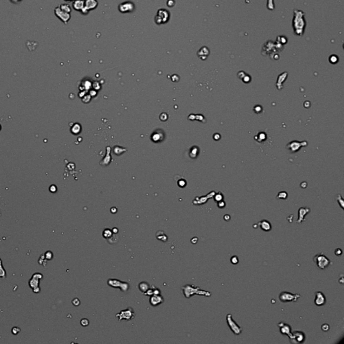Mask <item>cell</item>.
<instances>
[{"label":"cell","mask_w":344,"mask_h":344,"mask_svg":"<svg viewBox=\"0 0 344 344\" xmlns=\"http://www.w3.org/2000/svg\"><path fill=\"white\" fill-rule=\"evenodd\" d=\"M329 328H330V327H329V325L328 324H323V325L321 326L322 331H325V332L329 331Z\"/></svg>","instance_id":"34"},{"label":"cell","mask_w":344,"mask_h":344,"mask_svg":"<svg viewBox=\"0 0 344 344\" xmlns=\"http://www.w3.org/2000/svg\"><path fill=\"white\" fill-rule=\"evenodd\" d=\"M217 206H218V207L219 208H224L225 207V206H226L225 202L223 201V200H221L220 202H218Z\"/></svg>","instance_id":"31"},{"label":"cell","mask_w":344,"mask_h":344,"mask_svg":"<svg viewBox=\"0 0 344 344\" xmlns=\"http://www.w3.org/2000/svg\"><path fill=\"white\" fill-rule=\"evenodd\" d=\"M287 197H288V194L286 193V192H280L278 193L277 198L278 199L286 200V198H287Z\"/></svg>","instance_id":"26"},{"label":"cell","mask_w":344,"mask_h":344,"mask_svg":"<svg viewBox=\"0 0 344 344\" xmlns=\"http://www.w3.org/2000/svg\"><path fill=\"white\" fill-rule=\"evenodd\" d=\"M278 326L280 328V331L282 335H286L289 337L290 340H292L293 338L292 332L291 331V327L289 325L286 324L284 322H280L278 324Z\"/></svg>","instance_id":"10"},{"label":"cell","mask_w":344,"mask_h":344,"mask_svg":"<svg viewBox=\"0 0 344 344\" xmlns=\"http://www.w3.org/2000/svg\"><path fill=\"white\" fill-rule=\"evenodd\" d=\"M233 315L231 314H228L227 315V322L228 327L233 333L235 335H239L243 331V329L240 326L238 325L236 322L233 319Z\"/></svg>","instance_id":"7"},{"label":"cell","mask_w":344,"mask_h":344,"mask_svg":"<svg viewBox=\"0 0 344 344\" xmlns=\"http://www.w3.org/2000/svg\"><path fill=\"white\" fill-rule=\"evenodd\" d=\"M112 231L113 233H114V234H117L118 233V229L117 228H113L112 229Z\"/></svg>","instance_id":"39"},{"label":"cell","mask_w":344,"mask_h":344,"mask_svg":"<svg viewBox=\"0 0 344 344\" xmlns=\"http://www.w3.org/2000/svg\"><path fill=\"white\" fill-rule=\"evenodd\" d=\"M155 236L157 240L161 241L163 243L167 242L168 240V237L165 235V233L163 232V231H158L156 233Z\"/></svg>","instance_id":"19"},{"label":"cell","mask_w":344,"mask_h":344,"mask_svg":"<svg viewBox=\"0 0 344 344\" xmlns=\"http://www.w3.org/2000/svg\"><path fill=\"white\" fill-rule=\"evenodd\" d=\"M45 258L47 259H49V260H50V259H52V257H53V254H52V252L50 251H47V252H46L45 255Z\"/></svg>","instance_id":"30"},{"label":"cell","mask_w":344,"mask_h":344,"mask_svg":"<svg viewBox=\"0 0 344 344\" xmlns=\"http://www.w3.org/2000/svg\"><path fill=\"white\" fill-rule=\"evenodd\" d=\"M55 14L57 18H59L62 22L65 24H67L69 20L71 18V15L69 13H67L66 11H64L63 10L59 8V6L57 7L55 9Z\"/></svg>","instance_id":"8"},{"label":"cell","mask_w":344,"mask_h":344,"mask_svg":"<svg viewBox=\"0 0 344 344\" xmlns=\"http://www.w3.org/2000/svg\"><path fill=\"white\" fill-rule=\"evenodd\" d=\"M213 193H214V192H212V193H210V194H209L207 197H205V198H204V197H203V198H201V199L200 200H198V201H196H196H194L193 202V204H196V205H201V204L205 203L208 200V199L209 197H210H210H213V194H214Z\"/></svg>","instance_id":"21"},{"label":"cell","mask_w":344,"mask_h":344,"mask_svg":"<svg viewBox=\"0 0 344 344\" xmlns=\"http://www.w3.org/2000/svg\"><path fill=\"white\" fill-rule=\"evenodd\" d=\"M184 297L186 299H190L194 294L204 296V297H211V292L207 290H204L200 288L198 286H196L192 284H186L182 288Z\"/></svg>","instance_id":"1"},{"label":"cell","mask_w":344,"mask_h":344,"mask_svg":"<svg viewBox=\"0 0 344 344\" xmlns=\"http://www.w3.org/2000/svg\"><path fill=\"white\" fill-rule=\"evenodd\" d=\"M223 198H224V196H223V194L221 193V192H218L217 194H216L215 195V197H214V198H215V201L216 202H220L221 200H223Z\"/></svg>","instance_id":"25"},{"label":"cell","mask_w":344,"mask_h":344,"mask_svg":"<svg viewBox=\"0 0 344 344\" xmlns=\"http://www.w3.org/2000/svg\"><path fill=\"white\" fill-rule=\"evenodd\" d=\"M311 210L309 208L307 207H301L299 209V217L297 223H302L305 220V216H306L308 214H309Z\"/></svg>","instance_id":"15"},{"label":"cell","mask_w":344,"mask_h":344,"mask_svg":"<svg viewBox=\"0 0 344 344\" xmlns=\"http://www.w3.org/2000/svg\"><path fill=\"white\" fill-rule=\"evenodd\" d=\"M143 294H145V296H153V295H155V294H161V291L160 290L156 287L155 286H150V288H149L148 290L146 292L144 293Z\"/></svg>","instance_id":"17"},{"label":"cell","mask_w":344,"mask_h":344,"mask_svg":"<svg viewBox=\"0 0 344 344\" xmlns=\"http://www.w3.org/2000/svg\"><path fill=\"white\" fill-rule=\"evenodd\" d=\"M164 302V299L161 294H155L153 296H151L149 302L151 306L153 307H157L158 305Z\"/></svg>","instance_id":"14"},{"label":"cell","mask_w":344,"mask_h":344,"mask_svg":"<svg viewBox=\"0 0 344 344\" xmlns=\"http://www.w3.org/2000/svg\"><path fill=\"white\" fill-rule=\"evenodd\" d=\"M223 218L225 221H229L231 220V216L229 215H225Z\"/></svg>","instance_id":"38"},{"label":"cell","mask_w":344,"mask_h":344,"mask_svg":"<svg viewBox=\"0 0 344 344\" xmlns=\"http://www.w3.org/2000/svg\"><path fill=\"white\" fill-rule=\"evenodd\" d=\"M2 263H0V278H5L6 276V272L5 271L4 268L2 266Z\"/></svg>","instance_id":"27"},{"label":"cell","mask_w":344,"mask_h":344,"mask_svg":"<svg viewBox=\"0 0 344 344\" xmlns=\"http://www.w3.org/2000/svg\"><path fill=\"white\" fill-rule=\"evenodd\" d=\"M116 317L118 318V321H122V320H126V321H130L134 318L135 317V313H134V310L131 307H129L128 309L121 311L118 313L116 315Z\"/></svg>","instance_id":"5"},{"label":"cell","mask_w":344,"mask_h":344,"mask_svg":"<svg viewBox=\"0 0 344 344\" xmlns=\"http://www.w3.org/2000/svg\"><path fill=\"white\" fill-rule=\"evenodd\" d=\"M113 235V233L112 231V230H110V228H106V229L104 230V231H103L102 233V236L105 239H108V238L111 237L112 235Z\"/></svg>","instance_id":"22"},{"label":"cell","mask_w":344,"mask_h":344,"mask_svg":"<svg viewBox=\"0 0 344 344\" xmlns=\"http://www.w3.org/2000/svg\"><path fill=\"white\" fill-rule=\"evenodd\" d=\"M313 261L316 264L317 267L321 269H325L331 264L330 259L323 253L318 254L314 256Z\"/></svg>","instance_id":"2"},{"label":"cell","mask_w":344,"mask_h":344,"mask_svg":"<svg viewBox=\"0 0 344 344\" xmlns=\"http://www.w3.org/2000/svg\"><path fill=\"white\" fill-rule=\"evenodd\" d=\"M65 1H72V0H65Z\"/></svg>","instance_id":"43"},{"label":"cell","mask_w":344,"mask_h":344,"mask_svg":"<svg viewBox=\"0 0 344 344\" xmlns=\"http://www.w3.org/2000/svg\"><path fill=\"white\" fill-rule=\"evenodd\" d=\"M110 212H111V213H112V214H114V213H116V212H117V208H115V207H114V208H112L111 209H110Z\"/></svg>","instance_id":"40"},{"label":"cell","mask_w":344,"mask_h":344,"mask_svg":"<svg viewBox=\"0 0 344 344\" xmlns=\"http://www.w3.org/2000/svg\"><path fill=\"white\" fill-rule=\"evenodd\" d=\"M59 8H61L62 10H63L64 11H66L67 13H71V7L69 6L68 4H61L59 6Z\"/></svg>","instance_id":"24"},{"label":"cell","mask_w":344,"mask_h":344,"mask_svg":"<svg viewBox=\"0 0 344 344\" xmlns=\"http://www.w3.org/2000/svg\"><path fill=\"white\" fill-rule=\"evenodd\" d=\"M11 331H12L14 335H17V334H18L19 332L20 331V329L19 327H13Z\"/></svg>","instance_id":"35"},{"label":"cell","mask_w":344,"mask_h":344,"mask_svg":"<svg viewBox=\"0 0 344 344\" xmlns=\"http://www.w3.org/2000/svg\"><path fill=\"white\" fill-rule=\"evenodd\" d=\"M72 304H73L75 307H78L80 305V300L78 298H75L73 300H72Z\"/></svg>","instance_id":"32"},{"label":"cell","mask_w":344,"mask_h":344,"mask_svg":"<svg viewBox=\"0 0 344 344\" xmlns=\"http://www.w3.org/2000/svg\"><path fill=\"white\" fill-rule=\"evenodd\" d=\"M80 323L83 327H87L89 325V324H90V321H89V320L87 319H82L81 320Z\"/></svg>","instance_id":"29"},{"label":"cell","mask_w":344,"mask_h":344,"mask_svg":"<svg viewBox=\"0 0 344 344\" xmlns=\"http://www.w3.org/2000/svg\"><path fill=\"white\" fill-rule=\"evenodd\" d=\"M38 284H39V280H38V279L34 278H33V277H32V279H31V280H30V282H29L30 286L32 288H33V289L34 288L38 287Z\"/></svg>","instance_id":"23"},{"label":"cell","mask_w":344,"mask_h":344,"mask_svg":"<svg viewBox=\"0 0 344 344\" xmlns=\"http://www.w3.org/2000/svg\"><path fill=\"white\" fill-rule=\"evenodd\" d=\"M335 254L336 255V256H341V255L342 254V250H341L340 248L336 249L335 250Z\"/></svg>","instance_id":"36"},{"label":"cell","mask_w":344,"mask_h":344,"mask_svg":"<svg viewBox=\"0 0 344 344\" xmlns=\"http://www.w3.org/2000/svg\"><path fill=\"white\" fill-rule=\"evenodd\" d=\"M198 238H197V237H194V238H192V239H191V242H192V243L196 244V243H197V242H198Z\"/></svg>","instance_id":"37"},{"label":"cell","mask_w":344,"mask_h":344,"mask_svg":"<svg viewBox=\"0 0 344 344\" xmlns=\"http://www.w3.org/2000/svg\"><path fill=\"white\" fill-rule=\"evenodd\" d=\"M258 227L261 228V229L264 231L269 232L271 230V223L267 220H262L257 223Z\"/></svg>","instance_id":"16"},{"label":"cell","mask_w":344,"mask_h":344,"mask_svg":"<svg viewBox=\"0 0 344 344\" xmlns=\"http://www.w3.org/2000/svg\"><path fill=\"white\" fill-rule=\"evenodd\" d=\"M11 1H12L13 3L14 4H18L19 2H20L21 1H22V0H10Z\"/></svg>","instance_id":"42"},{"label":"cell","mask_w":344,"mask_h":344,"mask_svg":"<svg viewBox=\"0 0 344 344\" xmlns=\"http://www.w3.org/2000/svg\"><path fill=\"white\" fill-rule=\"evenodd\" d=\"M239 258H238V257L237 256H233L231 257V264H233V265H236V264H239Z\"/></svg>","instance_id":"28"},{"label":"cell","mask_w":344,"mask_h":344,"mask_svg":"<svg viewBox=\"0 0 344 344\" xmlns=\"http://www.w3.org/2000/svg\"><path fill=\"white\" fill-rule=\"evenodd\" d=\"M84 7V0H75L73 2V8L77 11H81Z\"/></svg>","instance_id":"18"},{"label":"cell","mask_w":344,"mask_h":344,"mask_svg":"<svg viewBox=\"0 0 344 344\" xmlns=\"http://www.w3.org/2000/svg\"><path fill=\"white\" fill-rule=\"evenodd\" d=\"M339 198H338V203L340 204V206L341 207V208L343 209V198H341V195H338V196Z\"/></svg>","instance_id":"33"},{"label":"cell","mask_w":344,"mask_h":344,"mask_svg":"<svg viewBox=\"0 0 344 344\" xmlns=\"http://www.w3.org/2000/svg\"><path fill=\"white\" fill-rule=\"evenodd\" d=\"M169 13L168 12L167 9H162L158 11L157 16L155 18V21L157 24H162L167 22L169 19Z\"/></svg>","instance_id":"6"},{"label":"cell","mask_w":344,"mask_h":344,"mask_svg":"<svg viewBox=\"0 0 344 344\" xmlns=\"http://www.w3.org/2000/svg\"><path fill=\"white\" fill-rule=\"evenodd\" d=\"M301 296L299 293L297 294H292L289 292L283 291L279 294V299L282 302H297Z\"/></svg>","instance_id":"3"},{"label":"cell","mask_w":344,"mask_h":344,"mask_svg":"<svg viewBox=\"0 0 344 344\" xmlns=\"http://www.w3.org/2000/svg\"><path fill=\"white\" fill-rule=\"evenodd\" d=\"M138 288L139 290H140L143 294H144V293L146 292L148 290L149 288H150V285L147 282H142L139 284Z\"/></svg>","instance_id":"20"},{"label":"cell","mask_w":344,"mask_h":344,"mask_svg":"<svg viewBox=\"0 0 344 344\" xmlns=\"http://www.w3.org/2000/svg\"><path fill=\"white\" fill-rule=\"evenodd\" d=\"M98 2L97 0H84V7L81 13L83 14H87L91 9L97 8Z\"/></svg>","instance_id":"9"},{"label":"cell","mask_w":344,"mask_h":344,"mask_svg":"<svg viewBox=\"0 0 344 344\" xmlns=\"http://www.w3.org/2000/svg\"><path fill=\"white\" fill-rule=\"evenodd\" d=\"M326 303V298L325 294L321 291H317L315 292V304L318 307H321Z\"/></svg>","instance_id":"13"},{"label":"cell","mask_w":344,"mask_h":344,"mask_svg":"<svg viewBox=\"0 0 344 344\" xmlns=\"http://www.w3.org/2000/svg\"><path fill=\"white\" fill-rule=\"evenodd\" d=\"M134 8H134V4L131 1L124 2V3L120 4L118 6L119 11L122 13L132 12L134 11Z\"/></svg>","instance_id":"11"},{"label":"cell","mask_w":344,"mask_h":344,"mask_svg":"<svg viewBox=\"0 0 344 344\" xmlns=\"http://www.w3.org/2000/svg\"><path fill=\"white\" fill-rule=\"evenodd\" d=\"M108 286L112 288H118L122 292H127L130 288V284L126 282H122L118 279H108Z\"/></svg>","instance_id":"4"},{"label":"cell","mask_w":344,"mask_h":344,"mask_svg":"<svg viewBox=\"0 0 344 344\" xmlns=\"http://www.w3.org/2000/svg\"><path fill=\"white\" fill-rule=\"evenodd\" d=\"M293 217H294V216H293V215H291V218H290V216H289V217H288L287 219L288 220V222H289V223H292V218H293Z\"/></svg>","instance_id":"41"},{"label":"cell","mask_w":344,"mask_h":344,"mask_svg":"<svg viewBox=\"0 0 344 344\" xmlns=\"http://www.w3.org/2000/svg\"><path fill=\"white\" fill-rule=\"evenodd\" d=\"M293 338L291 340V342L293 343H302L305 341L306 336L302 331H297L292 333Z\"/></svg>","instance_id":"12"}]
</instances>
